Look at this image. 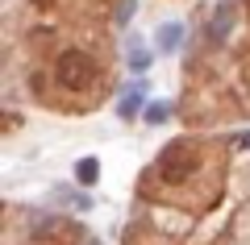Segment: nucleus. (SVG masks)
Masks as SVG:
<instances>
[{
	"label": "nucleus",
	"instance_id": "nucleus-1",
	"mask_svg": "<svg viewBox=\"0 0 250 245\" xmlns=\"http://www.w3.org/2000/svg\"><path fill=\"white\" fill-rule=\"evenodd\" d=\"M92 75H96V67H92V58H83L80 50H71L67 58H62V83H71V88H88Z\"/></svg>",
	"mask_w": 250,
	"mask_h": 245
},
{
	"label": "nucleus",
	"instance_id": "nucleus-2",
	"mask_svg": "<svg viewBox=\"0 0 250 245\" xmlns=\"http://www.w3.org/2000/svg\"><path fill=\"white\" fill-rule=\"evenodd\" d=\"M179 38H184V25H179V21H163L159 34H154V42H159V50H175Z\"/></svg>",
	"mask_w": 250,
	"mask_h": 245
},
{
	"label": "nucleus",
	"instance_id": "nucleus-3",
	"mask_svg": "<svg viewBox=\"0 0 250 245\" xmlns=\"http://www.w3.org/2000/svg\"><path fill=\"white\" fill-rule=\"evenodd\" d=\"M233 29V4H217V17H213V29H208V34H213V42H221L225 34H229Z\"/></svg>",
	"mask_w": 250,
	"mask_h": 245
},
{
	"label": "nucleus",
	"instance_id": "nucleus-4",
	"mask_svg": "<svg viewBox=\"0 0 250 245\" xmlns=\"http://www.w3.org/2000/svg\"><path fill=\"white\" fill-rule=\"evenodd\" d=\"M75 179H80V183H96L100 179V162L96 158H80V162H75Z\"/></svg>",
	"mask_w": 250,
	"mask_h": 245
},
{
	"label": "nucleus",
	"instance_id": "nucleus-5",
	"mask_svg": "<svg viewBox=\"0 0 250 245\" xmlns=\"http://www.w3.org/2000/svg\"><path fill=\"white\" fill-rule=\"evenodd\" d=\"M138 108H142V92H125V96H121V108H117V113H121V121H134Z\"/></svg>",
	"mask_w": 250,
	"mask_h": 245
},
{
	"label": "nucleus",
	"instance_id": "nucleus-6",
	"mask_svg": "<svg viewBox=\"0 0 250 245\" xmlns=\"http://www.w3.org/2000/svg\"><path fill=\"white\" fill-rule=\"evenodd\" d=\"M129 67L142 75V71L150 67V50H146V46H129Z\"/></svg>",
	"mask_w": 250,
	"mask_h": 245
},
{
	"label": "nucleus",
	"instance_id": "nucleus-7",
	"mask_svg": "<svg viewBox=\"0 0 250 245\" xmlns=\"http://www.w3.org/2000/svg\"><path fill=\"white\" fill-rule=\"evenodd\" d=\"M167 116H171V104H150V108H146V121H150V125H163Z\"/></svg>",
	"mask_w": 250,
	"mask_h": 245
},
{
	"label": "nucleus",
	"instance_id": "nucleus-8",
	"mask_svg": "<svg viewBox=\"0 0 250 245\" xmlns=\"http://www.w3.org/2000/svg\"><path fill=\"white\" fill-rule=\"evenodd\" d=\"M83 245H100V241H96V237H88V241H83Z\"/></svg>",
	"mask_w": 250,
	"mask_h": 245
}]
</instances>
